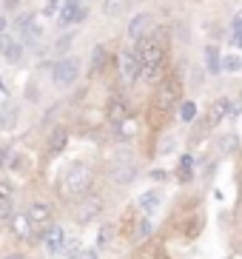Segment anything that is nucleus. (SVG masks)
Segmentation results:
<instances>
[{"label": "nucleus", "mask_w": 242, "mask_h": 259, "mask_svg": "<svg viewBox=\"0 0 242 259\" xmlns=\"http://www.w3.org/2000/svg\"><path fill=\"white\" fill-rule=\"evenodd\" d=\"M180 94H182L180 77H177V74H166V77H163V80L157 83V89H154V94H151V103H148V122L159 128V125L171 117V111L182 103Z\"/></svg>", "instance_id": "f257e3e1"}, {"label": "nucleus", "mask_w": 242, "mask_h": 259, "mask_svg": "<svg viewBox=\"0 0 242 259\" xmlns=\"http://www.w3.org/2000/svg\"><path fill=\"white\" fill-rule=\"evenodd\" d=\"M137 57H140V66H143L145 77H157L159 71L166 69L168 60V31L166 29H151L145 37L137 40Z\"/></svg>", "instance_id": "f03ea898"}, {"label": "nucleus", "mask_w": 242, "mask_h": 259, "mask_svg": "<svg viewBox=\"0 0 242 259\" xmlns=\"http://www.w3.org/2000/svg\"><path fill=\"white\" fill-rule=\"evenodd\" d=\"M91 188V168L86 162H71L60 174L57 180V191H60V197L66 199H77V197H86Z\"/></svg>", "instance_id": "7ed1b4c3"}, {"label": "nucleus", "mask_w": 242, "mask_h": 259, "mask_svg": "<svg viewBox=\"0 0 242 259\" xmlns=\"http://www.w3.org/2000/svg\"><path fill=\"white\" fill-rule=\"evenodd\" d=\"M77 77H80V60H77V57H60V60L54 63L52 80H54L57 89H68V85H74Z\"/></svg>", "instance_id": "20e7f679"}, {"label": "nucleus", "mask_w": 242, "mask_h": 259, "mask_svg": "<svg viewBox=\"0 0 242 259\" xmlns=\"http://www.w3.org/2000/svg\"><path fill=\"white\" fill-rule=\"evenodd\" d=\"M15 29L23 37V43H37V40H43V26L37 23V17L31 15V12H23V15L17 17Z\"/></svg>", "instance_id": "39448f33"}, {"label": "nucleus", "mask_w": 242, "mask_h": 259, "mask_svg": "<svg viewBox=\"0 0 242 259\" xmlns=\"http://www.w3.org/2000/svg\"><path fill=\"white\" fill-rule=\"evenodd\" d=\"M26 217H29L31 231H46L54 220V208L49 205V202H31L29 211H26Z\"/></svg>", "instance_id": "423d86ee"}, {"label": "nucleus", "mask_w": 242, "mask_h": 259, "mask_svg": "<svg viewBox=\"0 0 242 259\" xmlns=\"http://www.w3.org/2000/svg\"><path fill=\"white\" fill-rule=\"evenodd\" d=\"M100 213H103V199L94 197V194H86V197L80 199V205L74 208V220L89 225L91 220H97Z\"/></svg>", "instance_id": "0eeeda50"}, {"label": "nucleus", "mask_w": 242, "mask_h": 259, "mask_svg": "<svg viewBox=\"0 0 242 259\" xmlns=\"http://www.w3.org/2000/svg\"><path fill=\"white\" fill-rule=\"evenodd\" d=\"M143 74V66H140V57H137L134 49H126L120 52V77L126 83H137Z\"/></svg>", "instance_id": "6e6552de"}, {"label": "nucleus", "mask_w": 242, "mask_h": 259, "mask_svg": "<svg viewBox=\"0 0 242 259\" xmlns=\"http://www.w3.org/2000/svg\"><path fill=\"white\" fill-rule=\"evenodd\" d=\"M23 54H26V46H23V40H17L15 34H0V57L9 63H20Z\"/></svg>", "instance_id": "1a4fd4ad"}, {"label": "nucleus", "mask_w": 242, "mask_h": 259, "mask_svg": "<svg viewBox=\"0 0 242 259\" xmlns=\"http://www.w3.org/2000/svg\"><path fill=\"white\" fill-rule=\"evenodd\" d=\"M83 17H86V9L80 6V0H63V9H60V15H57L60 29H71V26H77Z\"/></svg>", "instance_id": "9d476101"}, {"label": "nucleus", "mask_w": 242, "mask_h": 259, "mask_svg": "<svg viewBox=\"0 0 242 259\" xmlns=\"http://www.w3.org/2000/svg\"><path fill=\"white\" fill-rule=\"evenodd\" d=\"M43 245L46 251L52 253V256H60L63 251H66V231L60 228V225H49V228L43 231Z\"/></svg>", "instance_id": "9b49d317"}, {"label": "nucleus", "mask_w": 242, "mask_h": 259, "mask_svg": "<svg viewBox=\"0 0 242 259\" xmlns=\"http://www.w3.org/2000/svg\"><path fill=\"white\" fill-rule=\"evenodd\" d=\"M159 205H163V191H159V188L145 191V194H140V199H137V211L143 213V217H151V213H157Z\"/></svg>", "instance_id": "f8f14e48"}, {"label": "nucleus", "mask_w": 242, "mask_h": 259, "mask_svg": "<svg viewBox=\"0 0 242 259\" xmlns=\"http://www.w3.org/2000/svg\"><path fill=\"white\" fill-rule=\"evenodd\" d=\"M151 26H154V17L148 15V12H140V15H134V17L129 20V37H131V40L145 37V34L151 31Z\"/></svg>", "instance_id": "ddd939ff"}, {"label": "nucleus", "mask_w": 242, "mask_h": 259, "mask_svg": "<svg viewBox=\"0 0 242 259\" xmlns=\"http://www.w3.org/2000/svg\"><path fill=\"white\" fill-rule=\"evenodd\" d=\"M106 117L114 122V125H120L126 117H129V106L123 103V97H111V103H108V111H106Z\"/></svg>", "instance_id": "4468645a"}, {"label": "nucleus", "mask_w": 242, "mask_h": 259, "mask_svg": "<svg viewBox=\"0 0 242 259\" xmlns=\"http://www.w3.org/2000/svg\"><path fill=\"white\" fill-rule=\"evenodd\" d=\"M12 202H15V185L3 180V183H0V220H3V217H9Z\"/></svg>", "instance_id": "2eb2a0df"}, {"label": "nucleus", "mask_w": 242, "mask_h": 259, "mask_svg": "<svg viewBox=\"0 0 242 259\" xmlns=\"http://www.w3.org/2000/svg\"><path fill=\"white\" fill-rule=\"evenodd\" d=\"M66 143H68V131L66 128H54L52 131V137H49V154H60L63 148H66Z\"/></svg>", "instance_id": "dca6fc26"}, {"label": "nucleus", "mask_w": 242, "mask_h": 259, "mask_svg": "<svg viewBox=\"0 0 242 259\" xmlns=\"http://www.w3.org/2000/svg\"><path fill=\"white\" fill-rule=\"evenodd\" d=\"M205 57H208V71H211V74H220V71H222V57H220V49H217V46H208Z\"/></svg>", "instance_id": "f3484780"}, {"label": "nucleus", "mask_w": 242, "mask_h": 259, "mask_svg": "<svg viewBox=\"0 0 242 259\" xmlns=\"http://www.w3.org/2000/svg\"><path fill=\"white\" fill-rule=\"evenodd\" d=\"M12 231H15L17 236H29V231H31L29 217H26V213H15V217H12Z\"/></svg>", "instance_id": "a211bd4d"}, {"label": "nucleus", "mask_w": 242, "mask_h": 259, "mask_svg": "<svg viewBox=\"0 0 242 259\" xmlns=\"http://www.w3.org/2000/svg\"><path fill=\"white\" fill-rule=\"evenodd\" d=\"M126 12V0H106L103 3V15L106 17H120Z\"/></svg>", "instance_id": "6ab92c4d"}, {"label": "nucleus", "mask_w": 242, "mask_h": 259, "mask_svg": "<svg viewBox=\"0 0 242 259\" xmlns=\"http://www.w3.org/2000/svg\"><path fill=\"white\" fill-rule=\"evenodd\" d=\"M231 43L236 49H242V12L234 15V23H231Z\"/></svg>", "instance_id": "aec40b11"}, {"label": "nucleus", "mask_w": 242, "mask_h": 259, "mask_svg": "<svg viewBox=\"0 0 242 259\" xmlns=\"http://www.w3.org/2000/svg\"><path fill=\"white\" fill-rule=\"evenodd\" d=\"M239 69H242L239 54H225V57H222V71H225V74H234V71H239Z\"/></svg>", "instance_id": "412c9836"}, {"label": "nucleus", "mask_w": 242, "mask_h": 259, "mask_svg": "<svg viewBox=\"0 0 242 259\" xmlns=\"http://www.w3.org/2000/svg\"><path fill=\"white\" fill-rule=\"evenodd\" d=\"M108 63V54H106V46H97L94 49V63H91V71L94 74H100L103 71V66Z\"/></svg>", "instance_id": "4be33fe9"}, {"label": "nucleus", "mask_w": 242, "mask_h": 259, "mask_svg": "<svg viewBox=\"0 0 242 259\" xmlns=\"http://www.w3.org/2000/svg\"><path fill=\"white\" fill-rule=\"evenodd\" d=\"M194 117H197V106H194L191 100H182L180 103V120L182 122H194Z\"/></svg>", "instance_id": "5701e85b"}, {"label": "nucleus", "mask_w": 242, "mask_h": 259, "mask_svg": "<svg viewBox=\"0 0 242 259\" xmlns=\"http://www.w3.org/2000/svg\"><path fill=\"white\" fill-rule=\"evenodd\" d=\"M134 174H137V168L131 165V162H126V165L117 171V177H114V180H117L120 185H126V183H131V180H134Z\"/></svg>", "instance_id": "b1692460"}, {"label": "nucleus", "mask_w": 242, "mask_h": 259, "mask_svg": "<svg viewBox=\"0 0 242 259\" xmlns=\"http://www.w3.org/2000/svg\"><path fill=\"white\" fill-rule=\"evenodd\" d=\"M228 111H231V103L228 100H220V103H214V108H211V117L217 122L222 120V117H228Z\"/></svg>", "instance_id": "393cba45"}, {"label": "nucleus", "mask_w": 242, "mask_h": 259, "mask_svg": "<svg viewBox=\"0 0 242 259\" xmlns=\"http://www.w3.org/2000/svg\"><path fill=\"white\" fill-rule=\"evenodd\" d=\"M191 168H194V160H191V157H182V160H180V171H177V177H180L182 183H188V180H191Z\"/></svg>", "instance_id": "a878e982"}, {"label": "nucleus", "mask_w": 242, "mask_h": 259, "mask_svg": "<svg viewBox=\"0 0 242 259\" xmlns=\"http://www.w3.org/2000/svg\"><path fill=\"white\" fill-rule=\"evenodd\" d=\"M60 9H63V0H46L43 15L46 17H57V15H60Z\"/></svg>", "instance_id": "bb28decb"}, {"label": "nucleus", "mask_w": 242, "mask_h": 259, "mask_svg": "<svg viewBox=\"0 0 242 259\" xmlns=\"http://www.w3.org/2000/svg\"><path fill=\"white\" fill-rule=\"evenodd\" d=\"M117 131H120V137H131V134H134V122H131V117H126V120L117 125Z\"/></svg>", "instance_id": "cd10ccee"}, {"label": "nucleus", "mask_w": 242, "mask_h": 259, "mask_svg": "<svg viewBox=\"0 0 242 259\" xmlns=\"http://www.w3.org/2000/svg\"><path fill=\"white\" fill-rule=\"evenodd\" d=\"M234 148H236V137H234V134L222 137V151H234Z\"/></svg>", "instance_id": "c85d7f7f"}, {"label": "nucleus", "mask_w": 242, "mask_h": 259, "mask_svg": "<svg viewBox=\"0 0 242 259\" xmlns=\"http://www.w3.org/2000/svg\"><path fill=\"white\" fill-rule=\"evenodd\" d=\"M6 162H9V148L0 145V168H6Z\"/></svg>", "instance_id": "c756f323"}, {"label": "nucleus", "mask_w": 242, "mask_h": 259, "mask_svg": "<svg viewBox=\"0 0 242 259\" xmlns=\"http://www.w3.org/2000/svg\"><path fill=\"white\" fill-rule=\"evenodd\" d=\"M3 6H6V9H17V6H20V0H3Z\"/></svg>", "instance_id": "7c9ffc66"}, {"label": "nucleus", "mask_w": 242, "mask_h": 259, "mask_svg": "<svg viewBox=\"0 0 242 259\" xmlns=\"http://www.w3.org/2000/svg\"><path fill=\"white\" fill-rule=\"evenodd\" d=\"M6 31H9V20L6 17H0V34H6Z\"/></svg>", "instance_id": "2f4dec72"}, {"label": "nucleus", "mask_w": 242, "mask_h": 259, "mask_svg": "<svg viewBox=\"0 0 242 259\" xmlns=\"http://www.w3.org/2000/svg\"><path fill=\"white\" fill-rule=\"evenodd\" d=\"M3 125H6V117H3V108H0V128H3Z\"/></svg>", "instance_id": "473e14b6"}, {"label": "nucleus", "mask_w": 242, "mask_h": 259, "mask_svg": "<svg viewBox=\"0 0 242 259\" xmlns=\"http://www.w3.org/2000/svg\"><path fill=\"white\" fill-rule=\"evenodd\" d=\"M6 259H23V256H20V253H15V256H6Z\"/></svg>", "instance_id": "72a5a7b5"}, {"label": "nucleus", "mask_w": 242, "mask_h": 259, "mask_svg": "<svg viewBox=\"0 0 242 259\" xmlns=\"http://www.w3.org/2000/svg\"><path fill=\"white\" fill-rule=\"evenodd\" d=\"M239 205H242V194H239Z\"/></svg>", "instance_id": "f704fd0d"}]
</instances>
